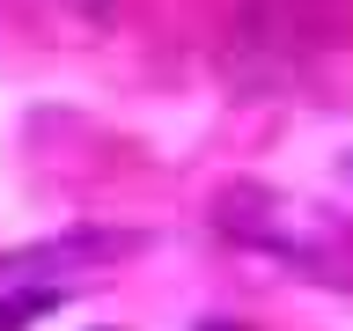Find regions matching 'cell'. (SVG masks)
I'll list each match as a JSON object with an SVG mask.
<instances>
[{"label":"cell","instance_id":"6da1fadb","mask_svg":"<svg viewBox=\"0 0 353 331\" xmlns=\"http://www.w3.org/2000/svg\"><path fill=\"white\" fill-rule=\"evenodd\" d=\"M44 302H52V294H22V302H8V309H0V331H22V324H30V317H37Z\"/></svg>","mask_w":353,"mask_h":331}]
</instances>
